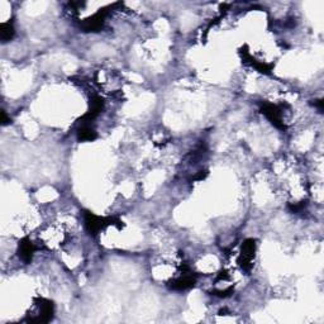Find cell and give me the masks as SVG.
Masks as SVG:
<instances>
[{"mask_svg":"<svg viewBox=\"0 0 324 324\" xmlns=\"http://www.w3.org/2000/svg\"><path fill=\"white\" fill-rule=\"evenodd\" d=\"M261 112L264 113L265 116H266V118L269 119L276 128H285L283 119H281V110L279 109V107H276V105L274 104H270V103H265L261 107Z\"/></svg>","mask_w":324,"mask_h":324,"instance_id":"cell-1","label":"cell"},{"mask_svg":"<svg viewBox=\"0 0 324 324\" xmlns=\"http://www.w3.org/2000/svg\"><path fill=\"white\" fill-rule=\"evenodd\" d=\"M105 15H107V10H100L99 13H96L95 15L86 19L81 25H83V28L86 32H96V30H99L103 27Z\"/></svg>","mask_w":324,"mask_h":324,"instance_id":"cell-2","label":"cell"},{"mask_svg":"<svg viewBox=\"0 0 324 324\" xmlns=\"http://www.w3.org/2000/svg\"><path fill=\"white\" fill-rule=\"evenodd\" d=\"M105 224H107V223H105V220L102 219V218L96 217L93 213H85V225L86 229H88V232L90 234H96Z\"/></svg>","mask_w":324,"mask_h":324,"instance_id":"cell-3","label":"cell"},{"mask_svg":"<svg viewBox=\"0 0 324 324\" xmlns=\"http://www.w3.org/2000/svg\"><path fill=\"white\" fill-rule=\"evenodd\" d=\"M189 271H185V274H182V276H180L179 279H176L171 283L170 288L172 290H186V289L192 288V286L195 285V278L192 276V275L186 274Z\"/></svg>","mask_w":324,"mask_h":324,"instance_id":"cell-4","label":"cell"},{"mask_svg":"<svg viewBox=\"0 0 324 324\" xmlns=\"http://www.w3.org/2000/svg\"><path fill=\"white\" fill-rule=\"evenodd\" d=\"M34 251H36V247H34V245L29 241V239L24 238L20 241L19 250H18V252H19V257L22 258L25 264H29V262L32 261V258H33V255H34Z\"/></svg>","mask_w":324,"mask_h":324,"instance_id":"cell-5","label":"cell"},{"mask_svg":"<svg viewBox=\"0 0 324 324\" xmlns=\"http://www.w3.org/2000/svg\"><path fill=\"white\" fill-rule=\"evenodd\" d=\"M96 138V132L91 128L89 124H81V127L77 131V140L81 141V142H85V141H94Z\"/></svg>","mask_w":324,"mask_h":324,"instance_id":"cell-6","label":"cell"},{"mask_svg":"<svg viewBox=\"0 0 324 324\" xmlns=\"http://www.w3.org/2000/svg\"><path fill=\"white\" fill-rule=\"evenodd\" d=\"M15 30H14V27L11 23H3L0 25V37H1V41L8 42L13 38Z\"/></svg>","mask_w":324,"mask_h":324,"instance_id":"cell-7","label":"cell"}]
</instances>
